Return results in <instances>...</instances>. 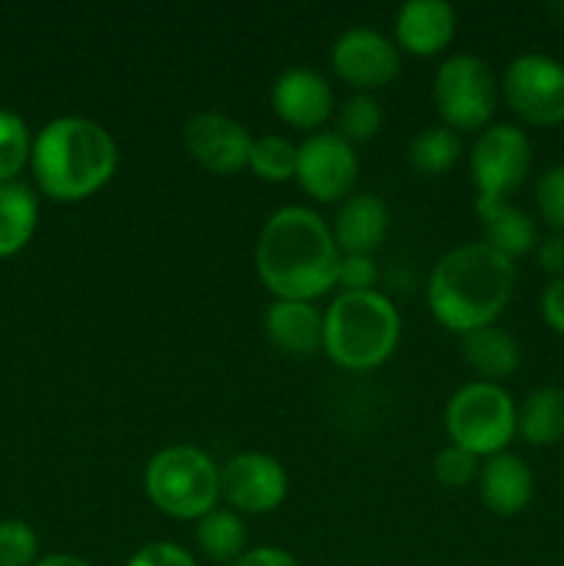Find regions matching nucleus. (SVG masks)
<instances>
[{
  "mask_svg": "<svg viewBox=\"0 0 564 566\" xmlns=\"http://www.w3.org/2000/svg\"><path fill=\"white\" fill-rule=\"evenodd\" d=\"M341 249L315 210L288 205L269 216L254 247V269L274 298L313 302L337 282Z\"/></svg>",
  "mask_w": 564,
  "mask_h": 566,
  "instance_id": "obj_1",
  "label": "nucleus"
},
{
  "mask_svg": "<svg viewBox=\"0 0 564 566\" xmlns=\"http://www.w3.org/2000/svg\"><path fill=\"white\" fill-rule=\"evenodd\" d=\"M514 282V260L503 258L484 241L462 243L431 269L426 304L448 332L468 335L495 324L512 302Z\"/></svg>",
  "mask_w": 564,
  "mask_h": 566,
  "instance_id": "obj_2",
  "label": "nucleus"
},
{
  "mask_svg": "<svg viewBox=\"0 0 564 566\" xmlns=\"http://www.w3.org/2000/svg\"><path fill=\"white\" fill-rule=\"evenodd\" d=\"M119 149L100 122L59 116L33 138L31 171L39 191L55 202H81L114 177Z\"/></svg>",
  "mask_w": 564,
  "mask_h": 566,
  "instance_id": "obj_3",
  "label": "nucleus"
},
{
  "mask_svg": "<svg viewBox=\"0 0 564 566\" xmlns=\"http://www.w3.org/2000/svg\"><path fill=\"white\" fill-rule=\"evenodd\" d=\"M401 315L379 291H341L324 313V352L346 370H374L396 354Z\"/></svg>",
  "mask_w": 564,
  "mask_h": 566,
  "instance_id": "obj_4",
  "label": "nucleus"
},
{
  "mask_svg": "<svg viewBox=\"0 0 564 566\" xmlns=\"http://www.w3.org/2000/svg\"><path fill=\"white\" fill-rule=\"evenodd\" d=\"M144 492L158 512L175 520H202L221 497L213 459L194 446H169L149 459Z\"/></svg>",
  "mask_w": 564,
  "mask_h": 566,
  "instance_id": "obj_5",
  "label": "nucleus"
},
{
  "mask_svg": "<svg viewBox=\"0 0 564 566\" xmlns=\"http://www.w3.org/2000/svg\"><path fill=\"white\" fill-rule=\"evenodd\" d=\"M446 431L451 446L490 459L506 451L518 434V407L495 381H470L448 401Z\"/></svg>",
  "mask_w": 564,
  "mask_h": 566,
  "instance_id": "obj_6",
  "label": "nucleus"
},
{
  "mask_svg": "<svg viewBox=\"0 0 564 566\" xmlns=\"http://www.w3.org/2000/svg\"><path fill=\"white\" fill-rule=\"evenodd\" d=\"M431 97L446 127L453 133H476L490 127L501 88L484 59L457 53L437 66Z\"/></svg>",
  "mask_w": 564,
  "mask_h": 566,
  "instance_id": "obj_7",
  "label": "nucleus"
},
{
  "mask_svg": "<svg viewBox=\"0 0 564 566\" xmlns=\"http://www.w3.org/2000/svg\"><path fill=\"white\" fill-rule=\"evenodd\" d=\"M476 202H509L531 171V142L518 125H490L470 149Z\"/></svg>",
  "mask_w": 564,
  "mask_h": 566,
  "instance_id": "obj_8",
  "label": "nucleus"
},
{
  "mask_svg": "<svg viewBox=\"0 0 564 566\" xmlns=\"http://www.w3.org/2000/svg\"><path fill=\"white\" fill-rule=\"evenodd\" d=\"M503 99L514 116L534 127L564 122V64L542 53L518 55L503 72Z\"/></svg>",
  "mask_w": 564,
  "mask_h": 566,
  "instance_id": "obj_9",
  "label": "nucleus"
},
{
  "mask_svg": "<svg viewBox=\"0 0 564 566\" xmlns=\"http://www.w3.org/2000/svg\"><path fill=\"white\" fill-rule=\"evenodd\" d=\"M357 177L359 158L354 153V144H348L337 133H310L299 144L296 177L293 180L315 202L332 205L348 199Z\"/></svg>",
  "mask_w": 564,
  "mask_h": 566,
  "instance_id": "obj_10",
  "label": "nucleus"
},
{
  "mask_svg": "<svg viewBox=\"0 0 564 566\" xmlns=\"http://www.w3.org/2000/svg\"><path fill=\"white\" fill-rule=\"evenodd\" d=\"M221 497L236 514H269L288 497V473L274 457L258 451L230 457L219 468Z\"/></svg>",
  "mask_w": 564,
  "mask_h": 566,
  "instance_id": "obj_11",
  "label": "nucleus"
},
{
  "mask_svg": "<svg viewBox=\"0 0 564 566\" xmlns=\"http://www.w3.org/2000/svg\"><path fill=\"white\" fill-rule=\"evenodd\" d=\"M332 70L363 94H374L396 81L401 70L398 48L374 28H348L332 44Z\"/></svg>",
  "mask_w": 564,
  "mask_h": 566,
  "instance_id": "obj_12",
  "label": "nucleus"
},
{
  "mask_svg": "<svg viewBox=\"0 0 564 566\" xmlns=\"http://www.w3.org/2000/svg\"><path fill=\"white\" fill-rule=\"evenodd\" d=\"M252 142L241 122L219 111H199L182 127L186 153L213 175H236L247 169Z\"/></svg>",
  "mask_w": 564,
  "mask_h": 566,
  "instance_id": "obj_13",
  "label": "nucleus"
},
{
  "mask_svg": "<svg viewBox=\"0 0 564 566\" xmlns=\"http://www.w3.org/2000/svg\"><path fill=\"white\" fill-rule=\"evenodd\" d=\"M271 108L293 130L318 133L335 114V94L321 72L291 66L271 86Z\"/></svg>",
  "mask_w": 564,
  "mask_h": 566,
  "instance_id": "obj_14",
  "label": "nucleus"
},
{
  "mask_svg": "<svg viewBox=\"0 0 564 566\" xmlns=\"http://www.w3.org/2000/svg\"><path fill=\"white\" fill-rule=\"evenodd\" d=\"M457 36V11L446 0H407L396 14V42L407 53L429 59Z\"/></svg>",
  "mask_w": 564,
  "mask_h": 566,
  "instance_id": "obj_15",
  "label": "nucleus"
},
{
  "mask_svg": "<svg viewBox=\"0 0 564 566\" xmlns=\"http://www.w3.org/2000/svg\"><path fill=\"white\" fill-rule=\"evenodd\" d=\"M481 503L498 517H514L525 512L534 497V473L518 453H495L479 470Z\"/></svg>",
  "mask_w": 564,
  "mask_h": 566,
  "instance_id": "obj_16",
  "label": "nucleus"
},
{
  "mask_svg": "<svg viewBox=\"0 0 564 566\" xmlns=\"http://www.w3.org/2000/svg\"><path fill=\"white\" fill-rule=\"evenodd\" d=\"M390 230V210L376 193H352L343 199L332 221L341 254H374Z\"/></svg>",
  "mask_w": 564,
  "mask_h": 566,
  "instance_id": "obj_17",
  "label": "nucleus"
},
{
  "mask_svg": "<svg viewBox=\"0 0 564 566\" xmlns=\"http://www.w3.org/2000/svg\"><path fill=\"white\" fill-rule=\"evenodd\" d=\"M265 335L291 357H310L324 348V313L313 302L274 298L265 310Z\"/></svg>",
  "mask_w": 564,
  "mask_h": 566,
  "instance_id": "obj_18",
  "label": "nucleus"
},
{
  "mask_svg": "<svg viewBox=\"0 0 564 566\" xmlns=\"http://www.w3.org/2000/svg\"><path fill=\"white\" fill-rule=\"evenodd\" d=\"M481 227H484V243L503 258L518 260L523 254L534 252L540 238L536 224L523 208L512 202H476Z\"/></svg>",
  "mask_w": 564,
  "mask_h": 566,
  "instance_id": "obj_19",
  "label": "nucleus"
},
{
  "mask_svg": "<svg viewBox=\"0 0 564 566\" xmlns=\"http://www.w3.org/2000/svg\"><path fill=\"white\" fill-rule=\"evenodd\" d=\"M462 357L481 381L498 385L520 368V343L501 326H481L462 335Z\"/></svg>",
  "mask_w": 564,
  "mask_h": 566,
  "instance_id": "obj_20",
  "label": "nucleus"
},
{
  "mask_svg": "<svg viewBox=\"0 0 564 566\" xmlns=\"http://www.w3.org/2000/svg\"><path fill=\"white\" fill-rule=\"evenodd\" d=\"M39 224V199L25 182L0 186V258H11L31 241Z\"/></svg>",
  "mask_w": 564,
  "mask_h": 566,
  "instance_id": "obj_21",
  "label": "nucleus"
},
{
  "mask_svg": "<svg viewBox=\"0 0 564 566\" xmlns=\"http://www.w3.org/2000/svg\"><path fill=\"white\" fill-rule=\"evenodd\" d=\"M518 434L529 446H556L564 437V390L540 387L518 407Z\"/></svg>",
  "mask_w": 564,
  "mask_h": 566,
  "instance_id": "obj_22",
  "label": "nucleus"
},
{
  "mask_svg": "<svg viewBox=\"0 0 564 566\" xmlns=\"http://www.w3.org/2000/svg\"><path fill=\"white\" fill-rule=\"evenodd\" d=\"M197 545L213 564H236L247 553V525L232 509H219L197 520Z\"/></svg>",
  "mask_w": 564,
  "mask_h": 566,
  "instance_id": "obj_23",
  "label": "nucleus"
},
{
  "mask_svg": "<svg viewBox=\"0 0 564 566\" xmlns=\"http://www.w3.org/2000/svg\"><path fill=\"white\" fill-rule=\"evenodd\" d=\"M407 155L420 175H446L462 158V136L446 125L426 127L409 142Z\"/></svg>",
  "mask_w": 564,
  "mask_h": 566,
  "instance_id": "obj_24",
  "label": "nucleus"
},
{
  "mask_svg": "<svg viewBox=\"0 0 564 566\" xmlns=\"http://www.w3.org/2000/svg\"><path fill=\"white\" fill-rule=\"evenodd\" d=\"M296 144L291 138L269 133V136H260L252 142L247 169H252V175L265 182H288L296 177Z\"/></svg>",
  "mask_w": 564,
  "mask_h": 566,
  "instance_id": "obj_25",
  "label": "nucleus"
},
{
  "mask_svg": "<svg viewBox=\"0 0 564 566\" xmlns=\"http://www.w3.org/2000/svg\"><path fill=\"white\" fill-rule=\"evenodd\" d=\"M335 125L337 136L346 138L348 144H365L376 138L382 130V105L374 94L354 92L341 103L335 111Z\"/></svg>",
  "mask_w": 564,
  "mask_h": 566,
  "instance_id": "obj_26",
  "label": "nucleus"
},
{
  "mask_svg": "<svg viewBox=\"0 0 564 566\" xmlns=\"http://www.w3.org/2000/svg\"><path fill=\"white\" fill-rule=\"evenodd\" d=\"M33 138L22 116L0 108V186L14 182V177L31 164Z\"/></svg>",
  "mask_w": 564,
  "mask_h": 566,
  "instance_id": "obj_27",
  "label": "nucleus"
},
{
  "mask_svg": "<svg viewBox=\"0 0 564 566\" xmlns=\"http://www.w3.org/2000/svg\"><path fill=\"white\" fill-rule=\"evenodd\" d=\"M39 562L36 531L22 520L0 523V564L6 566H33Z\"/></svg>",
  "mask_w": 564,
  "mask_h": 566,
  "instance_id": "obj_28",
  "label": "nucleus"
},
{
  "mask_svg": "<svg viewBox=\"0 0 564 566\" xmlns=\"http://www.w3.org/2000/svg\"><path fill=\"white\" fill-rule=\"evenodd\" d=\"M479 457L459 446H446L435 457V479L448 490H462L479 479Z\"/></svg>",
  "mask_w": 564,
  "mask_h": 566,
  "instance_id": "obj_29",
  "label": "nucleus"
},
{
  "mask_svg": "<svg viewBox=\"0 0 564 566\" xmlns=\"http://www.w3.org/2000/svg\"><path fill=\"white\" fill-rule=\"evenodd\" d=\"M536 210L553 232L564 235V166H551L536 180Z\"/></svg>",
  "mask_w": 564,
  "mask_h": 566,
  "instance_id": "obj_30",
  "label": "nucleus"
},
{
  "mask_svg": "<svg viewBox=\"0 0 564 566\" xmlns=\"http://www.w3.org/2000/svg\"><path fill=\"white\" fill-rule=\"evenodd\" d=\"M376 280H379V269H376L374 254H341L335 285L348 293L374 291Z\"/></svg>",
  "mask_w": 564,
  "mask_h": 566,
  "instance_id": "obj_31",
  "label": "nucleus"
},
{
  "mask_svg": "<svg viewBox=\"0 0 564 566\" xmlns=\"http://www.w3.org/2000/svg\"><path fill=\"white\" fill-rule=\"evenodd\" d=\"M125 566H197V558L175 542H149L138 547Z\"/></svg>",
  "mask_w": 564,
  "mask_h": 566,
  "instance_id": "obj_32",
  "label": "nucleus"
},
{
  "mask_svg": "<svg viewBox=\"0 0 564 566\" xmlns=\"http://www.w3.org/2000/svg\"><path fill=\"white\" fill-rule=\"evenodd\" d=\"M540 310L545 324L551 326V329H556L558 335H564V276L551 280V285L542 291Z\"/></svg>",
  "mask_w": 564,
  "mask_h": 566,
  "instance_id": "obj_33",
  "label": "nucleus"
},
{
  "mask_svg": "<svg viewBox=\"0 0 564 566\" xmlns=\"http://www.w3.org/2000/svg\"><path fill=\"white\" fill-rule=\"evenodd\" d=\"M536 260H540V269L545 274H551L553 280L564 276V235L562 232H551L547 238H542L536 243Z\"/></svg>",
  "mask_w": 564,
  "mask_h": 566,
  "instance_id": "obj_34",
  "label": "nucleus"
},
{
  "mask_svg": "<svg viewBox=\"0 0 564 566\" xmlns=\"http://www.w3.org/2000/svg\"><path fill=\"white\" fill-rule=\"evenodd\" d=\"M230 566H302L282 547H252Z\"/></svg>",
  "mask_w": 564,
  "mask_h": 566,
  "instance_id": "obj_35",
  "label": "nucleus"
},
{
  "mask_svg": "<svg viewBox=\"0 0 564 566\" xmlns=\"http://www.w3.org/2000/svg\"><path fill=\"white\" fill-rule=\"evenodd\" d=\"M33 566H92V564L83 562V558H77V556H70V553H53V556L39 558Z\"/></svg>",
  "mask_w": 564,
  "mask_h": 566,
  "instance_id": "obj_36",
  "label": "nucleus"
},
{
  "mask_svg": "<svg viewBox=\"0 0 564 566\" xmlns=\"http://www.w3.org/2000/svg\"><path fill=\"white\" fill-rule=\"evenodd\" d=\"M562 486H564V468H562Z\"/></svg>",
  "mask_w": 564,
  "mask_h": 566,
  "instance_id": "obj_37",
  "label": "nucleus"
},
{
  "mask_svg": "<svg viewBox=\"0 0 564 566\" xmlns=\"http://www.w3.org/2000/svg\"><path fill=\"white\" fill-rule=\"evenodd\" d=\"M0 566H6V564H0Z\"/></svg>",
  "mask_w": 564,
  "mask_h": 566,
  "instance_id": "obj_38",
  "label": "nucleus"
}]
</instances>
